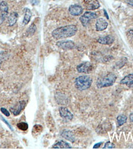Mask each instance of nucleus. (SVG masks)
<instances>
[{"label":"nucleus","instance_id":"nucleus-1","mask_svg":"<svg viewBox=\"0 0 133 149\" xmlns=\"http://www.w3.org/2000/svg\"><path fill=\"white\" fill-rule=\"evenodd\" d=\"M78 31L77 26L75 25H69L61 26L52 31V36L56 40L69 38L75 35Z\"/></svg>","mask_w":133,"mask_h":149},{"label":"nucleus","instance_id":"nucleus-2","mask_svg":"<svg viewBox=\"0 0 133 149\" xmlns=\"http://www.w3.org/2000/svg\"><path fill=\"white\" fill-rule=\"evenodd\" d=\"M116 79V76L114 73H109L99 78L96 82V86L98 88H103L111 86L115 83Z\"/></svg>","mask_w":133,"mask_h":149},{"label":"nucleus","instance_id":"nucleus-3","mask_svg":"<svg viewBox=\"0 0 133 149\" xmlns=\"http://www.w3.org/2000/svg\"><path fill=\"white\" fill-rule=\"evenodd\" d=\"M93 83L92 78L88 75H82L77 77L75 80V86L79 91H85L91 87Z\"/></svg>","mask_w":133,"mask_h":149},{"label":"nucleus","instance_id":"nucleus-4","mask_svg":"<svg viewBox=\"0 0 133 149\" xmlns=\"http://www.w3.org/2000/svg\"><path fill=\"white\" fill-rule=\"evenodd\" d=\"M97 17V15L96 13L91 12V11H87L84 13L83 15L79 17V20L83 25V26H87L89 25L90 21L93 19H95Z\"/></svg>","mask_w":133,"mask_h":149},{"label":"nucleus","instance_id":"nucleus-5","mask_svg":"<svg viewBox=\"0 0 133 149\" xmlns=\"http://www.w3.org/2000/svg\"><path fill=\"white\" fill-rule=\"evenodd\" d=\"M8 5L6 1H2L0 3V25H1L3 22L8 17Z\"/></svg>","mask_w":133,"mask_h":149},{"label":"nucleus","instance_id":"nucleus-6","mask_svg":"<svg viewBox=\"0 0 133 149\" xmlns=\"http://www.w3.org/2000/svg\"><path fill=\"white\" fill-rule=\"evenodd\" d=\"M78 72L81 73H88L93 70V65L91 63L85 62L80 63L77 67Z\"/></svg>","mask_w":133,"mask_h":149},{"label":"nucleus","instance_id":"nucleus-7","mask_svg":"<svg viewBox=\"0 0 133 149\" xmlns=\"http://www.w3.org/2000/svg\"><path fill=\"white\" fill-rule=\"evenodd\" d=\"M56 45L58 47L64 50H71L75 47V44L71 40H63L58 41Z\"/></svg>","mask_w":133,"mask_h":149},{"label":"nucleus","instance_id":"nucleus-8","mask_svg":"<svg viewBox=\"0 0 133 149\" xmlns=\"http://www.w3.org/2000/svg\"><path fill=\"white\" fill-rule=\"evenodd\" d=\"M68 12L73 16H78L83 13V8L78 4L71 5L68 8Z\"/></svg>","mask_w":133,"mask_h":149},{"label":"nucleus","instance_id":"nucleus-9","mask_svg":"<svg viewBox=\"0 0 133 149\" xmlns=\"http://www.w3.org/2000/svg\"><path fill=\"white\" fill-rule=\"evenodd\" d=\"M26 106V102L24 100H21L17 104V105L15 108H10V111L11 112L13 115L17 116L19 115L21 111H22Z\"/></svg>","mask_w":133,"mask_h":149},{"label":"nucleus","instance_id":"nucleus-10","mask_svg":"<svg viewBox=\"0 0 133 149\" xmlns=\"http://www.w3.org/2000/svg\"><path fill=\"white\" fill-rule=\"evenodd\" d=\"M58 111H59V114L62 118L67 120H72L73 118V114L67 107H61Z\"/></svg>","mask_w":133,"mask_h":149},{"label":"nucleus","instance_id":"nucleus-11","mask_svg":"<svg viewBox=\"0 0 133 149\" xmlns=\"http://www.w3.org/2000/svg\"><path fill=\"white\" fill-rule=\"evenodd\" d=\"M84 6L87 10H95L100 7V3L97 0H86L84 2Z\"/></svg>","mask_w":133,"mask_h":149},{"label":"nucleus","instance_id":"nucleus-12","mask_svg":"<svg viewBox=\"0 0 133 149\" xmlns=\"http://www.w3.org/2000/svg\"><path fill=\"white\" fill-rule=\"evenodd\" d=\"M109 25L108 22H107L105 19L104 18H99L97 20L96 24H95V29H96L97 31H101L105 30L107 28Z\"/></svg>","mask_w":133,"mask_h":149},{"label":"nucleus","instance_id":"nucleus-13","mask_svg":"<svg viewBox=\"0 0 133 149\" xmlns=\"http://www.w3.org/2000/svg\"><path fill=\"white\" fill-rule=\"evenodd\" d=\"M115 41V38L111 35H107L105 37H100L98 40L97 42L101 45H111L113 44Z\"/></svg>","mask_w":133,"mask_h":149},{"label":"nucleus","instance_id":"nucleus-14","mask_svg":"<svg viewBox=\"0 0 133 149\" xmlns=\"http://www.w3.org/2000/svg\"><path fill=\"white\" fill-rule=\"evenodd\" d=\"M120 84H125L128 88H133V74H129L125 77L120 81Z\"/></svg>","mask_w":133,"mask_h":149},{"label":"nucleus","instance_id":"nucleus-15","mask_svg":"<svg viewBox=\"0 0 133 149\" xmlns=\"http://www.w3.org/2000/svg\"><path fill=\"white\" fill-rule=\"evenodd\" d=\"M61 136L68 141L74 142L76 141V138L75 135L73 134V133L68 130H64L61 133Z\"/></svg>","mask_w":133,"mask_h":149},{"label":"nucleus","instance_id":"nucleus-16","mask_svg":"<svg viewBox=\"0 0 133 149\" xmlns=\"http://www.w3.org/2000/svg\"><path fill=\"white\" fill-rule=\"evenodd\" d=\"M18 19V14L17 13L13 12L9 14L8 16V24L9 26H12L15 24L17 22V20Z\"/></svg>","mask_w":133,"mask_h":149},{"label":"nucleus","instance_id":"nucleus-17","mask_svg":"<svg viewBox=\"0 0 133 149\" xmlns=\"http://www.w3.org/2000/svg\"><path fill=\"white\" fill-rule=\"evenodd\" d=\"M53 148H72L71 146L68 143L61 141L57 142L56 143L52 146Z\"/></svg>","mask_w":133,"mask_h":149},{"label":"nucleus","instance_id":"nucleus-18","mask_svg":"<svg viewBox=\"0 0 133 149\" xmlns=\"http://www.w3.org/2000/svg\"><path fill=\"white\" fill-rule=\"evenodd\" d=\"M56 98L58 104H67V99L65 95L62 94L61 93H57L56 95Z\"/></svg>","mask_w":133,"mask_h":149},{"label":"nucleus","instance_id":"nucleus-19","mask_svg":"<svg viewBox=\"0 0 133 149\" xmlns=\"http://www.w3.org/2000/svg\"><path fill=\"white\" fill-rule=\"evenodd\" d=\"M31 17V12L30 9L26 8L25 9V16L23 20V24L25 25H27L29 22L30 21Z\"/></svg>","mask_w":133,"mask_h":149},{"label":"nucleus","instance_id":"nucleus-20","mask_svg":"<svg viewBox=\"0 0 133 149\" xmlns=\"http://www.w3.org/2000/svg\"><path fill=\"white\" fill-rule=\"evenodd\" d=\"M117 123H118V126H121L123 125L127 121V116L125 115H120L116 118Z\"/></svg>","mask_w":133,"mask_h":149},{"label":"nucleus","instance_id":"nucleus-21","mask_svg":"<svg viewBox=\"0 0 133 149\" xmlns=\"http://www.w3.org/2000/svg\"><path fill=\"white\" fill-rule=\"evenodd\" d=\"M36 30V26L35 24H32L30 26V27L28 29L27 31H26V35L28 36H32Z\"/></svg>","mask_w":133,"mask_h":149},{"label":"nucleus","instance_id":"nucleus-22","mask_svg":"<svg viewBox=\"0 0 133 149\" xmlns=\"http://www.w3.org/2000/svg\"><path fill=\"white\" fill-rule=\"evenodd\" d=\"M18 128L23 131H25L29 128V125L25 122H20L17 125Z\"/></svg>","mask_w":133,"mask_h":149},{"label":"nucleus","instance_id":"nucleus-23","mask_svg":"<svg viewBox=\"0 0 133 149\" xmlns=\"http://www.w3.org/2000/svg\"><path fill=\"white\" fill-rule=\"evenodd\" d=\"M115 145L114 143H111L110 142H107V143H105V144L103 148H115Z\"/></svg>","mask_w":133,"mask_h":149},{"label":"nucleus","instance_id":"nucleus-24","mask_svg":"<svg viewBox=\"0 0 133 149\" xmlns=\"http://www.w3.org/2000/svg\"><path fill=\"white\" fill-rule=\"evenodd\" d=\"M1 111L5 116H10V113L9 112V111L6 109L3 108V107L1 108Z\"/></svg>","mask_w":133,"mask_h":149},{"label":"nucleus","instance_id":"nucleus-25","mask_svg":"<svg viewBox=\"0 0 133 149\" xmlns=\"http://www.w3.org/2000/svg\"><path fill=\"white\" fill-rule=\"evenodd\" d=\"M0 118H1V120L3 121H4V123H6V125L9 127V129L10 130H11V131H13V127L11 126V125H10L9 123H8V122L6 120H5L4 118H3V117L1 116V115H0Z\"/></svg>","mask_w":133,"mask_h":149},{"label":"nucleus","instance_id":"nucleus-26","mask_svg":"<svg viewBox=\"0 0 133 149\" xmlns=\"http://www.w3.org/2000/svg\"><path fill=\"white\" fill-rule=\"evenodd\" d=\"M127 36H129V38L133 40V30H130L128 31V32H127Z\"/></svg>","mask_w":133,"mask_h":149},{"label":"nucleus","instance_id":"nucleus-27","mask_svg":"<svg viewBox=\"0 0 133 149\" xmlns=\"http://www.w3.org/2000/svg\"><path fill=\"white\" fill-rule=\"evenodd\" d=\"M102 142L97 143H95V144L93 148H99L101 146V145H102Z\"/></svg>","mask_w":133,"mask_h":149},{"label":"nucleus","instance_id":"nucleus-28","mask_svg":"<svg viewBox=\"0 0 133 149\" xmlns=\"http://www.w3.org/2000/svg\"><path fill=\"white\" fill-rule=\"evenodd\" d=\"M127 3L130 6L133 7V0H127Z\"/></svg>","mask_w":133,"mask_h":149},{"label":"nucleus","instance_id":"nucleus-29","mask_svg":"<svg viewBox=\"0 0 133 149\" xmlns=\"http://www.w3.org/2000/svg\"><path fill=\"white\" fill-rule=\"evenodd\" d=\"M104 15H105V16L106 17V18H107V19H109V17L108 14H107V11H106L105 9H104Z\"/></svg>","mask_w":133,"mask_h":149},{"label":"nucleus","instance_id":"nucleus-30","mask_svg":"<svg viewBox=\"0 0 133 149\" xmlns=\"http://www.w3.org/2000/svg\"><path fill=\"white\" fill-rule=\"evenodd\" d=\"M31 4H32L35 5V4H36L37 3H38V0H31Z\"/></svg>","mask_w":133,"mask_h":149},{"label":"nucleus","instance_id":"nucleus-31","mask_svg":"<svg viewBox=\"0 0 133 149\" xmlns=\"http://www.w3.org/2000/svg\"><path fill=\"white\" fill-rule=\"evenodd\" d=\"M130 120L131 122H133V113H131L130 115Z\"/></svg>","mask_w":133,"mask_h":149},{"label":"nucleus","instance_id":"nucleus-32","mask_svg":"<svg viewBox=\"0 0 133 149\" xmlns=\"http://www.w3.org/2000/svg\"><path fill=\"white\" fill-rule=\"evenodd\" d=\"M2 58H3V54L1 52H0V67H1V62Z\"/></svg>","mask_w":133,"mask_h":149}]
</instances>
